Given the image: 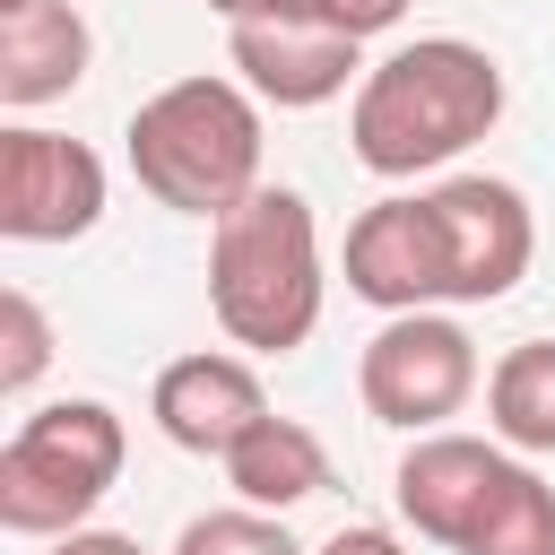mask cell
<instances>
[{"mask_svg": "<svg viewBox=\"0 0 555 555\" xmlns=\"http://www.w3.org/2000/svg\"><path fill=\"white\" fill-rule=\"evenodd\" d=\"M494 121H503V61L468 35H416L364 69L347 104V147L364 173L408 182L468 156Z\"/></svg>", "mask_w": 555, "mask_h": 555, "instance_id": "cell-1", "label": "cell"}, {"mask_svg": "<svg viewBox=\"0 0 555 555\" xmlns=\"http://www.w3.org/2000/svg\"><path fill=\"white\" fill-rule=\"evenodd\" d=\"M321 225L312 199L286 182H260L208 225V312L251 356H295L321 321Z\"/></svg>", "mask_w": 555, "mask_h": 555, "instance_id": "cell-2", "label": "cell"}, {"mask_svg": "<svg viewBox=\"0 0 555 555\" xmlns=\"http://www.w3.org/2000/svg\"><path fill=\"white\" fill-rule=\"evenodd\" d=\"M130 173L156 208L225 217L260 191V95L243 78H173L130 113Z\"/></svg>", "mask_w": 555, "mask_h": 555, "instance_id": "cell-3", "label": "cell"}, {"mask_svg": "<svg viewBox=\"0 0 555 555\" xmlns=\"http://www.w3.org/2000/svg\"><path fill=\"white\" fill-rule=\"evenodd\" d=\"M121 460H130V434L104 399H52L17 416V434L0 442V529L9 538L87 529V512L121 486Z\"/></svg>", "mask_w": 555, "mask_h": 555, "instance_id": "cell-4", "label": "cell"}, {"mask_svg": "<svg viewBox=\"0 0 555 555\" xmlns=\"http://www.w3.org/2000/svg\"><path fill=\"white\" fill-rule=\"evenodd\" d=\"M486 364H477V338L451 321V312H390L364 356H356V399L373 425H399V434H442L468 399H477Z\"/></svg>", "mask_w": 555, "mask_h": 555, "instance_id": "cell-5", "label": "cell"}, {"mask_svg": "<svg viewBox=\"0 0 555 555\" xmlns=\"http://www.w3.org/2000/svg\"><path fill=\"white\" fill-rule=\"evenodd\" d=\"M104 217V156L61 130H0V234L9 243H78Z\"/></svg>", "mask_w": 555, "mask_h": 555, "instance_id": "cell-6", "label": "cell"}, {"mask_svg": "<svg viewBox=\"0 0 555 555\" xmlns=\"http://www.w3.org/2000/svg\"><path fill=\"white\" fill-rule=\"evenodd\" d=\"M347 295H364L373 312H434L451 304V243H442V217L434 199H373L356 225H347Z\"/></svg>", "mask_w": 555, "mask_h": 555, "instance_id": "cell-7", "label": "cell"}, {"mask_svg": "<svg viewBox=\"0 0 555 555\" xmlns=\"http://www.w3.org/2000/svg\"><path fill=\"white\" fill-rule=\"evenodd\" d=\"M425 199H434L442 243H451V304H503L529 278V251H538L529 199L494 173H451Z\"/></svg>", "mask_w": 555, "mask_h": 555, "instance_id": "cell-8", "label": "cell"}, {"mask_svg": "<svg viewBox=\"0 0 555 555\" xmlns=\"http://www.w3.org/2000/svg\"><path fill=\"white\" fill-rule=\"evenodd\" d=\"M225 61L234 78L278 104V113H312L338 104L347 87H364V43L321 26V17H286V26H225Z\"/></svg>", "mask_w": 555, "mask_h": 555, "instance_id": "cell-9", "label": "cell"}, {"mask_svg": "<svg viewBox=\"0 0 555 555\" xmlns=\"http://www.w3.org/2000/svg\"><path fill=\"white\" fill-rule=\"evenodd\" d=\"M503 468H512V451L503 442H477V434H416L408 451H399V477H390V494H399V520L416 529V538H434V546H468V529H477V512L494 503V486H503Z\"/></svg>", "mask_w": 555, "mask_h": 555, "instance_id": "cell-10", "label": "cell"}, {"mask_svg": "<svg viewBox=\"0 0 555 555\" xmlns=\"http://www.w3.org/2000/svg\"><path fill=\"white\" fill-rule=\"evenodd\" d=\"M147 416H156V434H165L173 451L225 460V451H234V442H243V434L269 416V390H260V373H251L243 356L199 347V356H173V364L156 373Z\"/></svg>", "mask_w": 555, "mask_h": 555, "instance_id": "cell-11", "label": "cell"}, {"mask_svg": "<svg viewBox=\"0 0 555 555\" xmlns=\"http://www.w3.org/2000/svg\"><path fill=\"white\" fill-rule=\"evenodd\" d=\"M95 61V35L69 0H35V9H9L0 17V104L9 113H35L52 95H69Z\"/></svg>", "mask_w": 555, "mask_h": 555, "instance_id": "cell-12", "label": "cell"}, {"mask_svg": "<svg viewBox=\"0 0 555 555\" xmlns=\"http://www.w3.org/2000/svg\"><path fill=\"white\" fill-rule=\"evenodd\" d=\"M217 468H225L234 503L278 512V520L330 486V451H321V434H312V425H295V416H260V425H251V434H243Z\"/></svg>", "mask_w": 555, "mask_h": 555, "instance_id": "cell-13", "label": "cell"}, {"mask_svg": "<svg viewBox=\"0 0 555 555\" xmlns=\"http://www.w3.org/2000/svg\"><path fill=\"white\" fill-rule=\"evenodd\" d=\"M486 416L503 451H555V338H520L486 373Z\"/></svg>", "mask_w": 555, "mask_h": 555, "instance_id": "cell-14", "label": "cell"}, {"mask_svg": "<svg viewBox=\"0 0 555 555\" xmlns=\"http://www.w3.org/2000/svg\"><path fill=\"white\" fill-rule=\"evenodd\" d=\"M460 555H555V486H546L529 460H512Z\"/></svg>", "mask_w": 555, "mask_h": 555, "instance_id": "cell-15", "label": "cell"}, {"mask_svg": "<svg viewBox=\"0 0 555 555\" xmlns=\"http://www.w3.org/2000/svg\"><path fill=\"white\" fill-rule=\"evenodd\" d=\"M43 364H52V321H43V304H35L26 286H0V390L26 399V390L43 382Z\"/></svg>", "mask_w": 555, "mask_h": 555, "instance_id": "cell-16", "label": "cell"}, {"mask_svg": "<svg viewBox=\"0 0 555 555\" xmlns=\"http://www.w3.org/2000/svg\"><path fill=\"white\" fill-rule=\"evenodd\" d=\"M173 555H304V546L286 538V520H278V512L234 503V512H199V520L173 538Z\"/></svg>", "mask_w": 555, "mask_h": 555, "instance_id": "cell-17", "label": "cell"}, {"mask_svg": "<svg viewBox=\"0 0 555 555\" xmlns=\"http://www.w3.org/2000/svg\"><path fill=\"white\" fill-rule=\"evenodd\" d=\"M399 17H408V0H321V26H338V35H356V43L390 35Z\"/></svg>", "mask_w": 555, "mask_h": 555, "instance_id": "cell-18", "label": "cell"}, {"mask_svg": "<svg viewBox=\"0 0 555 555\" xmlns=\"http://www.w3.org/2000/svg\"><path fill=\"white\" fill-rule=\"evenodd\" d=\"M225 26H286V17H321V0H208Z\"/></svg>", "mask_w": 555, "mask_h": 555, "instance_id": "cell-19", "label": "cell"}, {"mask_svg": "<svg viewBox=\"0 0 555 555\" xmlns=\"http://www.w3.org/2000/svg\"><path fill=\"white\" fill-rule=\"evenodd\" d=\"M312 555H408V546H399V538H390L382 520H347V529H330V538H321Z\"/></svg>", "mask_w": 555, "mask_h": 555, "instance_id": "cell-20", "label": "cell"}, {"mask_svg": "<svg viewBox=\"0 0 555 555\" xmlns=\"http://www.w3.org/2000/svg\"><path fill=\"white\" fill-rule=\"evenodd\" d=\"M52 555H147V546L121 529H69V538H52Z\"/></svg>", "mask_w": 555, "mask_h": 555, "instance_id": "cell-21", "label": "cell"}, {"mask_svg": "<svg viewBox=\"0 0 555 555\" xmlns=\"http://www.w3.org/2000/svg\"><path fill=\"white\" fill-rule=\"evenodd\" d=\"M9 9H35V0H0V17H9Z\"/></svg>", "mask_w": 555, "mask_h": 555, "instance_id": "cell-22", "label": "cell"}]
</instances>
